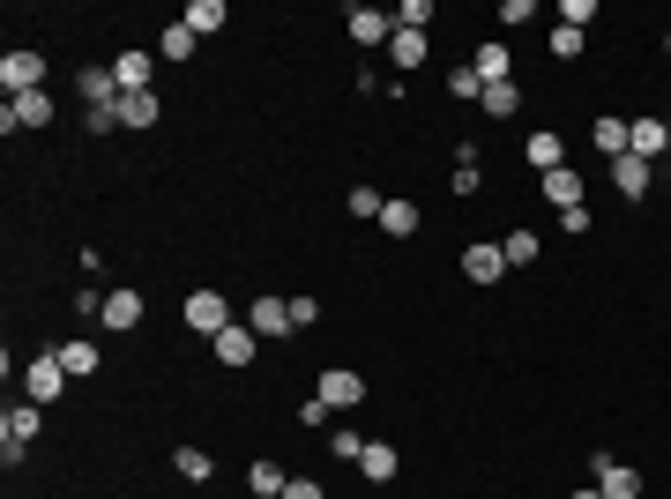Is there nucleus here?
Segmentation results:
<instances>
[{"label":"nucleus","instance_id":"nucleus-1","mask_svg":"<svg viewBox=\"0 0 671 499\" xmlns=\"http://www.w3.org/2000/svg\"><path fill=\"white\" fill-rule=\"evenodd\" d=\"M38 425H45V411H38V403H8V417H0V462H8V470H15V462L31 455Z\"/></svg>","mask_w":671,"mask_h":499},{"label":"nucleus","instance_id":"nucleus-2","mask_svg":"<svg viewBox=\"0 0 671 499\" xmlns=\"http://www.w3.org/2000/svg\"><path fill=\"white\" fill-rule=\"evenodd\" d=\"M68 395V366H60V351H38L31 366H23V403H60Z\"/></svg>","mask_w":671,"mask_h":499},{"label":"nucleus","instance_id":"nucleus-3","mask_svg":"<svg viewBox=\"0 0 671 499\" xmlns=\"http://www.w3.org/2000/svg\"><path fill=\"white\" fill-rule=\"evenodd\" d=\"M0 90H8V97L45 90V52H38V45H15V52H0Z\"/></svg>","mask_w":671,"mask_h":499},{"label":"nucleus","instance_id":"nucleus-4","mask_svg":"<svg viewBox=\"0 0 671 499\" xmlns=\"http://www.w3.org/2000/svg\"><path fill=\"white\" fill-rule=\"evenodd\" d=\"M179 313H187V329L210 335V343L232 329V298H224V292H187V306H179Z\"/></svg>","mask_w":671,"mask_h":499},{"label":"nucleus","instance_id":"nucleus-5","mask_svg":"<svg viewBox=\"0 0 671 499\" xmlns=\"http://www.w3.org/2000/svg\"><path fill=\"white\" fill-rule=\"evenodd\" d=\"M15 127H52V90L8 97V105H0V134H15Z\"/></svg>","mask_w":671,"mask_h":499},{"label":"nucleus","instance_id":"nucleus-6","mask_svg":"<svg viewBox=\"0 0 671 499\" xmlns=\"http://www.w3.org/2000/svg\"><path fill=\"white\" fill-rule=\"evenodd\" d=\"M343 31L366 45V52H388V38H396V15H380V8H351V15H343Z\"/></svg>","mask_w":671,"mask_h":499},{"label":"nucleus","instance_id":"nucleus-7","mask_svg":"<svg viewBox=\"0 0 671 499\" xmlns=\"http://www.w3.org/2000/svg\"><path fill=\"white\" fill-rule=\"evenodd\" d=\"M254 343H261V335H254L247 321H232V329H224V335L210 343V358L224 366V373H239V366H254Z\"/></svg>","mask_w":671,"mask_h":499},{"label":"nucleus","instance_id":"nucleus-8","mask_svg":"<svg viewBox=\"0 0 671 499\" xmlns=\"http://www.w3.org/2000/svg\"><path fill=\"white\" fill-rule=\"evenodd\" d=\"M314 395H321L329 411H358V403H366V380L351 373V366H329V373H321V388H314Z\"/></svg>","mask_w":671,"mask_h":499},{"label":"nucleus","instance_id":"nucleus-9","mask_svg":"<svg viewBox=\"0 0 671 499\" xmlns=\"http://www.w3.org/2000/svg\"><path fill=\"white\" fill-rule=\"evenodd\" d=\"M627 150L641 157V165L671 157V120H627Z\"/></svg>","mask_w":671,"mask_h":499},{"label":"nucleus","instance_id":"nucleus-10","mask_svg":"<svg viewBox=\"0 0 671 499\" xmlns=\"http://www.w3.org/2000/svg\"><path fill=\"white\" fill-rule=\"evenodd\" d=\"M462 276H470V284H501V276H507V253L493 247V239L462 247Z\"/></svg>","mask_w":671,"mask_h":499},{"label":"nucleus","instance_id":"nucleus-11","mask_svg":"<svg viewBox=\"0 0 671 499\" xmlns=\"http://www.w3.org/2000/svg\"><path fill=\"white\" fill-rule=\"evenodd\" d=\"M150 75H157V52H142V45H127L120 60H113V83H120V97H127V90H150Z\"/></svg>","mask_w":671,"mask_h":499},{"label":"nucleus","instance_id":"nucleus-12","mask_svg":"<svg viewBox=\"0 0 671 499\" xmlns=\"http://www.w3.org/2000/svg\"><path fill=\"white\" fill-rule=\"evenodd\" d=\"M597 492L604 499H641V470H627V462L597 455Z\"/></svg>","mask_w":671,"mask_h":499},{"label":"nucleus","instance_id":"nucleus-13","mask_svg":"<svg viewBox=\"0 0 671 499\" xmlns=\"http://www.w3.org/2000/svg\"><path fill=\"white\" fill-rule=\"evenodd\" d=\"M604 171H612V187H620L627 202H641V194H649V179H657V165H641L634 150H627V157H612V165H604Z\"/></svg>","mask_w":671,"mask_h":499},{"label":"nucleus","instance_id":"nucleus-14","mask_svg":"<svg viewBox=\"0 0 671 499\" xmlns=\"http://www.w3.org/2000/svg\"><path fill=\"white\" fill-rule=\"evenodd\" d=\"M113 112H120V127H127V134H142V127H157V112H165V105H157V90H127V97L113 105Z\"/></svg>","mask_w":671,"mask_h":499},{"label":"nucleus","instance_id":"nucleus-15","mask_svg":"<svg viewBox=\"0 0 671 499\" xmlns=\"http://www.w3.org/2000/svg\"><path fill=\"white\" fill-rule=\"evenodd\" d=\"M247 329H254V335H298V329H292V298H254Z\"/></svg>","mask_w":671,"mask_h":499},{"label":"nucleus","instance_id":"nucleus-16","mask_svg":"<svg viewBox=\"0 0 671 499\" xmlns=\"http://www.w3.org/2000/svg\"><path fill=\"white\" fill-rule=\"evenodd\" d=\"M522 157H530V171H538V179H545V171H560V165H567V142H560L552 127H538V134L522 142Z\"/></svg>","mask_w":671,"mask_h":499},{"label":"nucleus","instance_id":"nucleus-17","mask_svg":"<svg viewBox=\"0 0 671 499\" xmlns=\"http://www.w3.org/2000/svg\"><path fill=\"white\" fill-rule=\"evenodd\" d=\"M470 68H478V83H507V75H515V52H507L501 38H485L470 52Z\"/></svg>","mask_w":671,"mask_h":499},{"label":"nucleus","instance_id":"nucleus-18","mask_svg":"<svg viewBox=\"0 0 671 499\" xmlns=\"http://www.w3.org/2000/svg\"><path fill=\"white\" fill-rule=\"evenodd\" d=\"M60 366H68V380H90L97 366H105V351H97L90 335H68V343H60Z\"/></svg>","mask_w":671,"mask_h":499},{"label":"nucleus","instance_id":"nucleus-19","mask_svg":"<svg viewBox=\"0 0 671 499\" xmlns=\"http://www.w3.org/2000/svg\"><path fill=\"white\" fill-rule=\"evenodd\" d=\"M75 90H83V105H90V112L120 105V83H113V68H83V75H75Z\"/></svg>","mask_w":671,"mask_h":499},{"label":"nucleus","instance_id":"nucleus-20","mask_svg":"<svg viewBox=\"0 0 671 499\" xmlns=\"http://www.w3.org/2000/svg\"><path fill=\"white\" fill-rule=\"evenodd\" d=\"M396 470H403V455H396L388 440H366V455H358V477H366V485H388Z\"/></svg>","mask_w":671,"mask_h":499},{"label":"nucleus","instance_id":"nucleus-21","mask_svg":"<svg viewBox=\"0 0 671 499\" xmlns=\"http://www.w3.org/2000/svg\"><path fill=\"white\" fill-rule=\"evenodd\" d=\"M538 187H545V202H560V209H582V171H575V165H560V171H545V179H538Z\"/></svg>","mask_w":671,"mask_h":499},{"label":"nucleus","instance_id":"nucleus-22","mask_svg":"<svg viewBox=\"0 0 671 499\" xmlns=\"http://www.w3.org/2000/svg\"><path fill=\"white\" fill-rule=\"evenodd\" d=\"M589 142H597V157H604V165H612V157H627V120H620V112H604V120L589 127Z\"/></svg>","mask_w":671,"mask_h":499},{"label":"nucleus","instance_id":"nucleus-23","mask_svg":"<svg viewBox=\"0 0 671 499\" xmlns=\"http://www.w3.org/2000/svg\"><path fill=\"white\" fill-rule=\"evenodd\" d=\"M105 329H142V292H105Z\"/></svg>","mask_w":671,"mask_h":499},{"label":"nucleus","instance_id":"nucleus-24","mask_svg":"<svg viewBox=\"0 0 671 499\" xmlns=\"http://www.w3.org/2000/svg\"><path fill=\"white\" fill-rule=\"evenodd\" d=\"M179 23H187L195 38H210V31H224V23H232V8H224V0H195V8H187Z\"/></svg>","mask_w":671,"mask_h":499},{"label":"nucleus","instance_id":"nucleus-25","mask_svg":"<svg viewBox=\"0 0 671 499\" xmlns=\"http://www.w3.org/2000/svg\"><path fill=\"white\" fill-rule=\"evenodd\" d=\"M380 231L388 239H419V202H380Z\"/></svg>","mask_w":671,"mask_h":499},{"label":"nucleus","instance_id":"nucleus-26","mask_svg":"<svg viewBox=\"0 0 671 499\" xmlns=\"http://www.w3.org/2000/svg\"><path fill=\"white\" fill-rule=\"evenodd\" d=\"M247 485H254V499H284V485H292V477H284V462L261 455V462L247 470Z\"/></svg>","mask_w":671,"mask_h":499},{"label":"nucleus","instance_id":"nucleus-27","mask_svg":"<svg viewBox=\"0 0 671 499\" xmlns=\"http://www.w3.org/2000/svg\"><path fill=\"white\" fill-rule=\"evenodd\" d=\"M419 60H425V31H396V38H388V68H403V75H411Z\"/></svg>","mask_w":671,"mask_h":499},{"label":"nucleus","instance_id":"nucleus-28","mask_svg":"<svg viewBox=\"0 0 671 499\" xmlns=\"http://www.w3.org/2000/svg\"><path fill=\"white\" fill-rule=\"evenodd\" d=\"M172 470H179V477H187V485H210V448H172Z\"/></svg>","mask_w":671,"mask_h":499},{"label":"nucleus","instance_id":"nucleus-29","mask_svg":"<svg viewBox=\"0 0 671 499\" xmlns=\"http://www.w3.org/2000/svg\"><path fill=\"white\" fill-rule=\"evenodd\" d=\"M478 105H485L493 120H515V112H522V90H515V83H485V97H478Z\"/></svg>","mask_w":671,"mask_h":499},{"label":"nucleus","instance_id":"nucleus-30","mask_svg":"<svg viewBox=\"0 0 671 499\" xmlns=\"http://www.w3.org/2000/svg\"><path fill=\"white\" fill-rule=\"evenodd\" d=\"M501 253H507V269H522V261H538V253H545V239H538V231H507Z\"/></svg>","mask_w":671,"mask_h":499},{"label":"nucleus","instance_id":"nucleus-31","mask_svg":"<svg viewBox=\"0 0 671 499\" xmlns=\"http://www.w3.org/2000/svg\"><path fill=\"white\" fill-rule=\"evenodd\" d=\"M157 60H195V31H187V23H165V38H157Z\"/></svg>","mask_w":671,"mask_h":499},{"label":"nucleus","instance_id":"nucleus-32","mask_svg":"<svg viewBox=\"0 0 671 499\" xmlns=\"http://www.w3.org/2000/svg\"><path fill=\"white\" fill-rule=\"evenodd\" d=\"M380 202H388V194H374V187H351V194H343V209L366 216V224H380Z\"/></svg>","mask_w":671,"mask_h":499},{"label":"nucleus","instance_id":"nucleus-33","mask_svg":"<svg viewBox=\"0 0 671 499\" xmlns=\"http://www.w3.org/2000/svg\"><path fill=\"white\" fill-rule=\"evenodd\" d=\"M552 60H582V31H567V23H552Z\"/></svg>","mask_w":671,"mask_h":499},{"label":"nucleus","instance_id":"nucleus-34","mask_svg":"<svg viewBox=\"0 0 671 499\" xmlns=\"http://www.w3.org/2000/svg\"><path fill=\"white\" fill-rule=\"evenodd\" d=\"M448 97H470V105H478V97H485V83H478V68H456V75H448Z\"/></svg>","mask_w":671,"mask_h":499},{"label":"nucleus","instance_id":"nucleus-35","mask_svg":"<svg viewBox=\"0 0 671 499\" xmlns=\"http://www.w3.org/2000/svg\"><path fill=\"white\" fill-rule=\"evenodd\" d=\"M425 23H433V8H425V0H403V8H396V31H425Z\"/></svg>","mask_w":671,"mask_h":499},{"label":"nucleus","instance_id":"nucleus-36","mask_svg":"<svg viewBox=\"0 0 671 499\" xmlns=\"http://www.w3.org/2000/svg\"><path fill=\"white\" fill-rule=\"evenodd\" d=\"M329 403H321V395H306V403H298V425H306V432H321V425H329Z\"/></svg>","mask_w":671,"mask_h":499},{"label":"nucleus","instance_id":"nucleus-37","mask_svg":"<svg viewBox=\"0 0 671 499\" xmlns=\"http://www.w3.org/2000/svg\"><path fill=\"white\" fill-rule=\"evenodd\" d=\"M589 15H597V0H560V23H567V31H582Z\"/></svg>","mask_w":671,"mask_h":499},{"label":"nucleus","instance_id":"nucleus-38","mask_svg":"<svg viewBox=\"0 0 671 499\" xmlns=\"http://www.w3.org/2000/svg\"><path fill=\"white\" fill-rule=\"evenodd\" d=\"M501 23H538V0H501Z\"/></svg>","mask_w":671,"mask_h":499},{"label":"nucleus","instance_id":"nucleus-39","mask_svg":"<svg viewBox=\"0 0 671 499\" xmlns=\"http://www.w3.org/2000/svg\"><path fill=\"white\" fill-rule=\"evenodd\" d=\"M329 448H336L343 462H358V455H366V440H358V432H329Z\"/></svg>","mask_w":671,"mask_h":499},{"label":"nucleus","instance_id":"nucleus-40","mask_svg":"<svg viewBox=\"0 0 671 499\" xmlns=\"http://www.w3.org/2000/svg\"><path fill=\"white\" fill-rule=\"evenodd\" d=\"M284 499H329V492H321L314 477H292V485H284Z\"/></svg>","mask_w":671,"mask_h":499},{"label":"nucleus","instance_id":"nucleus-41","mask_svg":"<svg viewBox=\"0 0 671 499\" xmlns=\"http://www.w3.org/2000/svg\"><path fill=\"white\" fill-rule=\"evenodd\" d=\"M567 499H604V492H597V485H589V492H567Z\"/></svg>","mask_w":671,"mask_h":499},{"label":"nucleus","instance_id":"nucleus-42","mask_svg":"<svg viewBox=\"0 0 671 499\" xmlns=\"http://www.w3.org/2000/svg\"><path fill=\"white\" fill-rule=\"evenodd\" d=\"M664 52H671V38H664Z\"/></svg>","mask_w":671,"mask_h":499}]
</instances>
